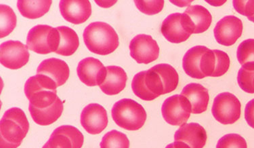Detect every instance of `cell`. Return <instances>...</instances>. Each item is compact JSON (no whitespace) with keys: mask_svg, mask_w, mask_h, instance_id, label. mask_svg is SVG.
Segmentation results:
<instances>
[{"mask_svg":"<svg viewBox=\"0 0 254 148\" xmlns=\"http://www.w3.org/2000/svg\"><path fill=\"white\" fill-rule=\"evenodd\" d=\"M29 130L25 113L18 107L9 109L0 122L1 148L19 147Z\"/></svg>","mask_w":254,"mask_h":148,"instance_id":"1","label":"cell"},{"mask_svg":"<svg viewBox=\"0 0 254 148\" xmlns=\"http://www.w3.org/2000/svg\"><path fill=\"white\" fill-rule=\"evenodd\" d=\"M83 37L89 51L99 55L114 53L120 44L118 33L104 22H94L87 26Z\"/></svg>","mask_w":254,"mask_h":148,"instance_id":"2","label":"cell"},{"mask_svg":"<svg viewBox=\"0 0 254 148\" xmlns=\"http://www.w3.org/2000/svg\"><path fill=\"white\" fill-rule=\"evenodd\" d=\"M57 83L43 74L29 77L25 84V93L29 104L39 109L47 108L55 103L57 96Z\"/></svg>","mask_w":254,"mask_h":148,"instance_id":"3","label":"cell"},{"mask_svg":"<svg viewBox=\"0 0 254 148\" xmlns=\"http://www.w3.org/2000/svg\"><path fill=\"white\" fill-rule=\"evenodd\" d=\"M115 123L127 131H138L146 120L144 107L132 99H124L115 103L111 111Z\"/></svg>","mask_w":254,"mask_h":148,"instance_id":"4","label":"cell"},{"mask_svg":"<svg viewBox=\"0 0 254 148\" xmlns=\"http://www.w3.org/2000/svg\"><path fill=\"white\" fill-rule=\"evenodd\" d=\"M60 34L57 28L47 25H38L30 29L27 35L28 49L40 55L57 52Z\"/></svg>","mask_w":254,"mask_h":148,"instance_id":"5","label":"cell"},{"mask_svg":"<svg viewBox=\"0 0 254 148\" xmlns=\"http://www.w3.org/2000/svg\"><path fill=\"white\" fill-rule=\"evenodd\" d=\"M131 88L133 93L144 101H153L165 95L160 77L153 68L136 74L132 79Z\"/></svg>","mask_w":254,"mask_h":148,"instance_id":"6","label":"cell"},{"mask_svg":"<svg viewBox=\"0 0 254 148\" xmlns=\"http://www.w3.org/2000/svg\"><path fill=\"white\" fill-rule=\"evenodd\" d=\"M211 112L215 119L222 125H233L241 117L242 105L233 94L222 92L215 98Z\"/></svg>","mask_w":254,"mask_h":148,"instance_id":"7","label":"cell"},{"mask_svg":"<svg viewBox=\"0 0 254 148\" xmlns=\"http://www.w3.org/2000/svg\"><path fill=\"white\" fill-rule=\"evenodd\" d=\"M190 102L185 96L176 95L168 98L163 103L161 113L165 121L172 126L186 124L191 114Z\"/></svg>","mask_w":254,"mask_h":148,"instance_id":"8","label":"cell"},{"mask_svg":"<svg viewBox=\"0 0 254 148\" xmlns=\"http://www.w3.org/2000/svg\"><path fill=\"white\" fill-rule=\"evenodd\" d=\"M1 64L10 70H18L23 68L29 62V54L27 46L20 41L3 42L0 46Z\"/></svg>","mask_w":254,"mask_h":148,"instance_id":"9","label":"cell"},{"mask_svg":"<svg viewBox=\"0 0 254 148\" xmlns=\"http://www.w3.org/2000/svg\"><path fill=\"white\" fill-rule=\"evenodd\" d=\"M161 31L168 41L175 44L187 41L192 33L185 14L181 13L169 15L163 22Z\"/></svg>","mask_w":254,"mask_h":148,"instance_id":"10","label":"cell"},{"mask_svg":"<svg viewBox=\"0 0 254 148\" xmlns=\"http://www.w3.org/2000/svg\"><path fill=\"white\" fill-rule=\"evenodd\" d=\"M130 55L138 64H149L158 59L159 47L151 36L140 34L129 44Z\"/></svg>","mask_w":254,"mask_h":148,"instance_id":"11","label":"cell"},{"mask_svg":"<svg viewBox=\"0 0 254 148\" xmlns=\"http://www.w3.org/2000/svg\"><path fill=\"white\" fill-rule=\"evenodd\" d=\"M242 33V20L235 16H224L218 22L214 29L216 41L225 46L234 45Z\"/></svg>","mask_w":254,"mask_h":148,"instance_id":"12","label":"cell"},{"mask_svg":"<svg viewBox=\"0 0 254 148\" xmlns=\"http://www.w3.org/2000/svg\"><path fill=\"white\" fill-rule=\"evenodd\" d=\"M80 120L83 129L92 135L103 132L109 122L107 111L98 103H91L85 107L81 112Z\"/></svg>","mask_w":254,"mask_h":148,"instance_id":"13","label":"cell"},{"mask_svg":"<svg viewBox=\"0 0 254 148\" xmlns=\"http://www.w3.org/2000/svg\"><path fill=\"white\" fill-rule=\"evenodd\" d=\"M230 58L225 52L207 49L201 59V70L205 77H220L230 67Z\"/></svg>","mask_w":254,"mask_h":148,"instance_id":"14","label":"cell"},{"mask_svg":"<svg viewBox=\"0 0 254 148\" xmlns=\"http://www.w3.org/2000/svg\"><path fill=\"white\" fill-rule=\"evenodd\" d=\"M77 72L79 79L86 86H100L105 78L107 68L98 59L87 57L79 63Z\"/></svg>","mask_w":254,"mask_h":148,"instance_id":"15","label":"cell"},{"mask_svg":"<svg viewBox=\"0 0 254 148\" xmlns=\"http://www.w3.org/2000/svg\"><path fill=\"white\" fill-rule=\"evenodd\" d=\"M84 138L80 131L73 126H61L52 133L47 142L50 148H81Z\"/></svg>","mask_w":254,"mask_h":148,"instance_id":"16","label":"cell"},{"mask_svg":"<svg viewBox=\"0 0 254 148\" xmlns=\"http://www.w3.org/2000/svg\"><path fill=\"white\" fill-rule=\"evenodd\" d=\"M59 7L63 18L75 25L85 23L92 14V5L88 0H62Z\"/></svg>","mask_w":254,"mask_h":148,"instance_id":"17","label":"cell"},{"mask_svg":"<svg viewBox=\"0 0 254 148\" xmlns=\"http://www.w3.org/2000/svg\"><path fill=\"white\" fill-rule=\"evenodd\" d=\"M207 133L199 124H184L174 135L175 142H183L190 148H203L207 142Z\"/></svg>","mask_w":254,"mask_h":148,"instance_id":"18","label":"cell"},{"mask_svg":"<svg viewBox=\"0 0 254 148\" xmlns=\"http://www.w3.org/2000/svg\"><path fill=\"white\" fill-rule=\"evenodd\" d=\"M37 74H43L53 79L57 86L65 84L70 75L68 65L61 59L51 58L43 61L37 70Z\"/></svg>","mask_w":254,"mask_h":148,"instance_id":"19","label":"cell"},{"mask_svg":"<svg viewBox=\"0 0 254 148\" xmlns=\"http://www.w3.org/2000/svg\"><path fill=\"white\" fill-rule=\"evenodd\" d=\"M181 95L185 96L191 105L192 114H199L205 112L208 106V90L201 84L190 83L183 88Z\"/></svg>","mask_w":254,"mask_h":148,"instance_id":"20","label":"cell"},{"mask_svg":"<svg viewBox=\"0 0 254 148\" xmlns=\"http://www.w3.org/2000/svg\"><path fill=\"white\" fill-rule=\"evenodd\" d=\"M127 79V74L123 68L108 66L107 67L105 78L99 87L106 95H118L126 88Z\"/></svg>","mask_w":254,"mask_h":148,"instance_id":"21","label":"cell"},{"mask_svg":"<svg viewBox=\"0 0 254 148\" xmlns=\"http://www.w3.org/2000/svg\"><path fill=\"white\" fill-rule=\"evenodd\" d=\"M192 33L206 31L212 22V16L208 10L200 5H190L184 12Z\"/></svg>","mask_w":254,"mask_h":148,"instance_id":"22","label":"cell"},{"mask_svg":"<svg viewBox=\"0 0 254 148\" xmlns=\"http://www.w3.org/2000/svg\"><path fill=\"white\" fill-rule=\"evenodd\" d=\"M64 106L59 97L55 103L47 108L39 109L29 104V110L35 123L40 126H48L55 123L62 115Z\"/></svg>","mask_w":254,"mask_h":148,"instance_id":"23","label":"cell"},{"mask_svg":"<svg viewBox=\"0 0 254 148\" xmlns=\"http://www.w3.org/2000/svg\"><path fill=\"white\" fill-rule=\"evenodd\" d=\"M207 47L203 46H196L187 52L183 59V67L185 73L190 77L195 79H203L204 75L201 70V59L203 54L206 52Z\"/></svg>","mask_w":254,"mask_h":148,"instance_id":"24","label":"cell"},{"mask_svg":"<svg viewBox=\"0 0 254 148\" xmlns=\"http://www.w3.org/2000/svg\"><path fill=\"white\" fill-rule=\"evenodd\" d=\"M57 28L60 34V40L58 50L56 53L64 57L71 56L79 46V37L77 33L66 26H60Z\"/></svg>","mask_w":254,"mask_h":148,"instance_id":"25","label":"cell"},{"mask_svg":"<svg viewBox=\"0 0 254 148\" xmlns=\"http://www.w3.org/2000/svg\"><path fill=\"white\" fill-rule=\"evenodd\" d=\"M53 3L51 0L46 1H28L19 0L17 1L18 10L22 16L29 19H36L48 12Z\"/></svg>","mask_w":254,"mask_h":148,"instance_id":"26","label":"cell"},{"mask_svg":"<svg viewBox=\"0 0 254 148\" xmlns=\"http://www.w3.org/2000/svg\"><path fill=\"white\" fill-rule=\"evenodd\" d=\"M153 68L160 77L164 86L165 95L176 90L179 85V76L173 67L169 64H161L156 65Z\"/></svg>","mask_w":254,"mask_h":148,"instance_id":"27","label":"cell"},{"mask_svg":"<svg viewBox=\"0 0 254 148\" xmlns=\"http://www.w3.org/2000/svg\"><path fill=\"white\" fill-rule=\"evenodd\" d=\"M17 18L15 13L8 5H0V34L1 38L8 36L15 29Z\"/></svg>","mask_w":254,"mask_h":148,"instance_id":"28","label":"cell"},{"mask_svg":"<svg viewBox=\"0 0 254 148\" xmlns=\"http://www.w3.org/2000/svg\"><path fill=\"white\" fill-rule=\"evenodd\" d=\"M237 57L243 68L254 69V39L245 40L240 44Z\"/></svg>","mask_w":254,"mask_h":148,"instance_id":"29","label":"cell"},{"mask_svg":"<svg viewBox=\"0 0 254 148\" xmlns=\"http://www.w3.org/2000/svg\"><path fill=\"white\" fill-rule=\"evenodd\" d=\"M100 146L101 148H129V141L124 133L113 130L106 133Z\"/></svg>","mask_w":254,"mask_h":148,"instance_id":"30","label":"cell"},{"mask_svg":"<svg viewBox=\"0 0 254 148\" xmlns=\"http://www.w3.org/2000/svg\"><path fill=\"white\" fill-rule=\"evenodd\" d=\"M237 81L244 91L254 93V69H247L242 67L238 72Z\"/></svg>","mask_w":254,"mask_h":148,"instance_id":"31","label":"cell"},{"mask_svg":"<svg viewBox=\"0 0 254 148\" xmlns=\"http://www.w3.org/2000/svg\"><path fill=\"white\" fill-rule=\"evenodd\" d=\"M216 148H248L246 140L238 134L225 135L218 140Z\"/></svg>","mask_w":254,"mask_h":148,"instance_id":"32","label":"cell"},{"mask_svg":"<svg viewBox=\"0 0 254 148\" xmlns=\"http://www.w3.org/2000/svg\"><path fill=\"white\" fill-rule=\"evenodd\" d=\"M137 8L140 12L147 15H154L161 12L164 8V1H140L136 0L134 1Z\"/></svg>","mask_w":254,"mask_h":148,"instance_id":"33","label":"cell"},{"mask_svg":"<svg viewBox=\"0 0 254 148\" xmlns=\"http://www.w3.org/2000/svg\"><path fill=\"white\" fill-rule=\"evenodd\" d=\"M233 6L239 14L246 16L254 23V1H233Z\"/></svg>","mask_w":254,"mask_h":148,"instance_id":"34","label":"cell"},{"mask_svg":"<svg viewBox=\"0 0 254 148\" xmlns=\"http://www.w3.org/2000/svg\"><path fill=\"white\" fill-rule=\"evenodd\" d=\"M245 118L248 125L254 129V99L247 103L245 109Z\"/></svg>","mask_w":254,"mask_h":148,"instance_id":"35","label":"cell"},{"mask_svg":"<svg viewBox=\"0 0 254 148\" xmlns=\"http://www.w3.org/2000/svg\"><path fill=\"white\" fill-rule=\"evenodd\" d=\"M166 148H190L188 145L181 142H175L173 144H169Z\"/></svg>","mask_w":254,"mask_h":148,"instance_id":"36","label":"cell"},{"mask_svg":"<svg viewBox=\"0 0 254 148\" xmlns=\"http://www.w3.org/2000/svg\"><path fill=\"white\" fill-rule=\"evenodd\" d=\"M97 4L103 8H109L111 5L116 3L117 1H95Z\"/></svg>","mask_w":254,"mask_h":148,"instance_id":"37","label":"cell"},{"mask_svg":"<svg viewBox=\"0 0 254 148\" xmlns=\"http://www.w3.org/2000/svg\"><path fill=\"white\" fill-rule=\"evenodd\" d=\"M49 148V146H48V143H46V144H45V145H44V146H43V148Z\"/></svg>","mask_w":254,"mask_h":148,"instance_id":"38","label":"cell"}]
</instances>
